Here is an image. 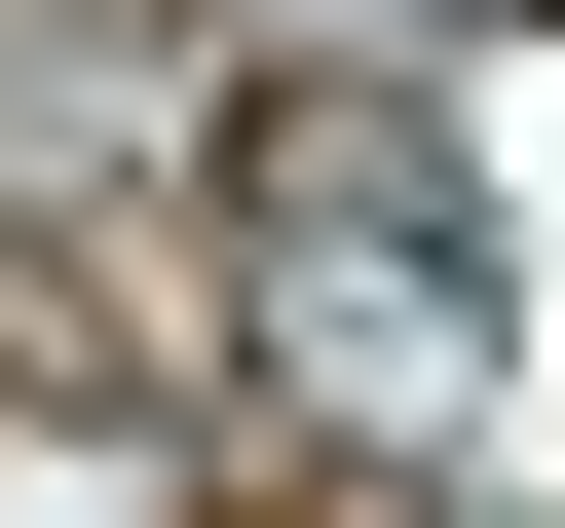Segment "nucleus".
I'll use <instances>...</instances> for the list:
<instances>
[{
    "instance_id": "1",
    "label": "nucleus",
    "mask_w": 565,
    "mask_h": 528,
    "mask_svg": "<svg viewBox=\"0 0 565 528\" xmlns=\"http://www.w3.org/2000/svg\"><path fill=\"white\" fill-rule=\"evenodd\" d=\"M264 378L377 415V453L490 415V264H452V151L415 114H264Z\"/></svg>"
}]
</instances>
